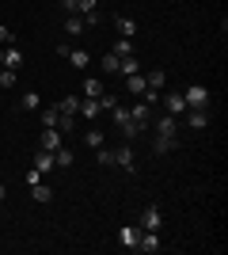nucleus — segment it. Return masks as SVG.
I'll list each match as a JSON object with an SVG mask.
<instances>
[{"label": "nucleus", "mask_w": 228, "mask_h": 255, "mask_svg": "<svg viewBox=\"0 0 228 255\" xmlns=\"http://www.w3.org/2000/svg\"><path fill=\"white\" fill-rule=\"evenodd\" d=\"M110 115H114V122H118V129H122V133H126V137H137V133H141V126H137V122H133V118H130V107H114V111H110Z\"/></svg>", "instance_id": "1"}, {"label": "nucleus", "mask_w": 228, "mask_h": 255, "mask_svg": "<svg viewBox=\"0 0 228 255\" xmlns=\"http://www.w3.org/2000/svg\"><path fill=\"white\" fill-rule=\"evenodd\" d=\"M183 99H186L190 111H194V107H209V88L206 84H190V88H183Z\"/></svg>", "instance_id": "2"}, {"label": "nucleus", "mask_w": 228, "mask_h": 255, "mask_svg": "<svg viewBox=\"0 0 228 255\" xmlns=\"http://www.w3.org/2000/svg\"><path fill=\"white\" fill-rule=\"evenodd\" d=\"M160 206H145L141 210V233H160Z\"/></svg>", "instance_id": "3"}, {"label": "nucleus", "mask_w": 228, "mask_h": 255, "mask_svg": "<svg viewBox=\"0 0 228 255\" xmlns=\"http://www.w3.org/2000/svg\"><path fill=\"white\" fill-rule=\"evenodd\" d=\"M57 53H61V57H69V65H73V69H87V65H91V53H87V50H69V46H57Z\"/></svg>", "instance_id": "4"}, {"label": "nucleus", "mask_w": 228, "mask_h": 255, "mask_svg": "<svg viewBox=\"0 0 228 255\" xmlns=\"http://www.w3.org/2000/svg\"><path fill=\"white\" fill-rule=\"evenodd\" d=\"M118 240H122V248L137 252V240H141V225H122V229H118Z\"/></svg>", "instance_id": "5"}, {"label": "nucleus", "mask_w": 228, "mask_h": 255, "mask_svg": "<svg viewBox=\"0 0 228 255\" xmlns=\"http://www.w3.org/2000/svg\"><path fill=\"white\" fill-rule=\"evenodd\" d=\"M61 145H65V133H57V129H42V137H38V149L57 152Z\"/></svg>", "instance_id": "6"}, {"label": "nucleus", "mask_w": 228, "mask_h": 255, "mask_svg": "<svg viewBox=\"0 0 228 255\" xmlns=\"http://www.w3.org/2000/svg\"><path fill=\"white\" fill-rule=\"evenodd\" d=\"M31 198L38 206H46V202H54V187H50V183L46 179H38V183H31Z\"/></svg>", "instance_id": "7"}, {"label": "nucleus", "mask_w": 228, "mask_h": 255, "mask_svg": "<svg viewBox=\"0 0 228 255\" xmlns=\"http://www.w3.org/2000/svg\"><path fill=\"white\" fill-rule=\"evenodd\" d=\"M163 107H167V115L171 118H179L186 111V99H183V92H167V96H163Z\"/></svg>", "instance_id": "8"}, {"label": "nucleus", "mask_w": 228, "mask_h": 255, "mask_svg": "<svg viewBox=\"0 0 228 255\" xmlns=\"http://www.w3.org/2000/svg\"><path fill=\"white\" fill-rule=\"evenodd\" d=\"M19 65H23V50H19V46H4V65H0V69L19 73Z\"/></svg>", "instance_id": "9"}, {"label": "nucleus", "mask_w": 228, "mask_h": 255, "mask_svg": "<svg viewBox=\"0 0 228 255\" xmlns=\"http://www.w3.org/2000/svg\"><path fill=\"white\" fill-rule=\"evenodd\" d=\"M130 118L145 129V126H149V118H152V107H149V103H133V107H130Z\"/></svg>", "instance_id": "10"}, {"label": "nucleus", "mask_w": 228, "mask_h": 255, "mask_svg": "<svg viewBox=\"0 0 228 255\" xmlns=\"http://www.w3.org/2000/svg\"><path fill=\"white\" fill-rule=\"evenodd\" d=\"M54 168H57V164H54V152H46V149L34 152V171H42V175H46V171H54Z\"/></svg>", "instance_id": "11"}, {"label": "nucleus", "mask_w": 228, "mask_h": 255, "mask_svg": "<svg viewBox=\"0 0 228 255\" xmlns=\"http://www.w3.org/2000/svg\"><path fill=\"white\" fill-rule=\"evenodd\" d=\"M114 27H118L122 38H133V34H137V19H130V15H114Z\"/></svg>", "instance_id": "12"}, {"label": "nucleus", "mask_w": 228, "mask_h": 255, "mask_svg": "<svg viewBox=\"0 0 228 255\" xmlns=\"http://www.w3.org/2000/svg\"><path fill=\"white\" fill-rule=\"evenodd\" d=\"M145 84H149L152 92H163V84H167V73H163V69H149V73H145Z\"/></svg>", "instance_id": "13"}, {"label": "nucleus", "mask_w": 228, "mask_h": 255, "mask_svg": "<svg viewBox=\"0 0 228 255\" xmlns=\"http://www.w3.org/2000/svg\"><path fill=\"white\" fill-rule=\"evenodd\" d=\"M80 92H84V99H99V96H103V84H99V76H84Z\"/></svg>", "instance_id": "14"}, {"label": "nucleus", "mask_w": 228, "mask_h": 255, "mask_svg": "<svg viewBox=\"0 0 228 255\" xmlns=\"http://www.w3.org/2000/svg\"><path fill=\"white\" fill-rule=\"evenodd\" d=\"M137 252H160V233H141V240H137Z\"/></svg>", "instance_id": "15"}, {"label": "nucleus", "mask_w": 228, "mask_h": 255, "mask_svg": "<svg viewBox=\"0 0 228 255\" xmlns=\"http://www.w3.org/2000/svg\"><path fill=\"white\" fill-rule=\"evenodd\" d=\"M156 129H160L163 137H179V118H171V115H163L160 122H156Z\"/></svg>", "instance_id": "16"}, {"label": "nucleus", "mask_w": 228, "mask_h": 255, "mask_svg": "<svg viewBox=\"0 0 228 255\" xmlns=\"http://www.w3.org/2000/svg\"><path fill=\"white\" fill-rule=\"evenodd\" d=\"M42 126L46 129H57V126H61V111H57V107H42ZM57 133H61V129H57Z\"/></svg>", "instance_id": "17"}, {"label": "nucleus", "mask_w": 228, "mask_h": 255, "mask_svg": "<svg viewBox=\"0 0 228 255\" xmlns=\"http://www.w3.org/2000/svg\"><path fill=\"white\" fill-rule=\"evenodd\" d=\"M186 122H190V129H206V126H209V111H206V107H194Z\"/></svg>", "instance_id": "18"}, {"label": "nucleus", "mask_w": 228, "mask_h": 255, "mask_svg": "<svg viewBox=\"0 0 228 255\" xmlns=\"http://www.w3.org/2000/svg\"><path fill=\"white\" fill-rule=\"evenodd\" d=\"M175 149H179V137H163V133L156 137V156H167V152H175Z\"/></svg>", "instance_id": "19"}, {"label": "nucleus", "mask_w": 228, "mask_h": 255, "mask_svg": "<svg viewBox=\"0 0 228 255\" xmlns=\"http://www.w3.org/2000/svg\"><path fill=\"white\" fill-rule=\"evenodd\" d=\"M57 111H61V115H65V118H76V115H80V99H76V96L61 99V103H57Z\"/></svg>", "instance_id": "20"}, {"label": "nucleus", "mask_w": 228, "mask_h": 255, "mask_svg": "<svg viewBox=\"0 0 228 255\" xmlns=\"http://www.w3.org/2000/svg\"><path fill=\"white\" fill-rule=\"evenodd\" d=\"M114 164H118L122 171H133L137 164H133V152L130 149H114Z\"/></svg>", "instance_id": "21"}, {"label": "nucleus", "mask_w": 228, "mask_h": 255, "mask_svg": "<svg viewBox=\"0 0 228 255\" xmlns=\"http://www.w3.org/2000/svg\"><path fill=\"white\" fill-rule=\"evenodd\" d=\"M110 53H118V57H137V53H133V38H122V34H118V42H114Z\"/></svg>", "instance_id": "22"}, {"label": "nucleus", "mask_w": 228, "mask_h": 255, "mask_svg": "<svg viewBox=\"0 0 228 255\" xmlns=\"http://www.w3.org/2000/svg\"><path fill=\"white\" fill-rule=\"evenodd\" d=\"M118 103H122L118 92H107V88H103V96H99V111H114Z\"/></svg>", "instance_id": "23"}, {"label": "nucleus", "mask_w": 228, "mask_h": 255, "mask_svg": "<svg viewBox=\"0 0 228 255\" xmlns=\"http://www.w3.org/2000/svg\"><path fill=\"white\" fill-rule=\"evenodd\" d=\"M126 88H130V96H141L149 84H145V76H141V73H133V76H126Z\"/></svg>", "instance_id": "24"}, {"label": "nucleus", "mask_w": 228, "mask_h": 255, "mask_svg": "<svg viewBox=\"0 0 228 255\" xmlns=\"http://www.w3.org/2000/svg\"><path fill=\"white\" fill-rule=\"evenodd\" d=\"M118 73H122V76H133V73H141V61H137V57H122Z\"/></svg>", "instance_id": "25"}, {"label": "nucleus", "mask_w": 228, "mask_h": 255, "mask_svg": "<svg viewBox=\"0 0 228 255\" xmlns=\"http://www.w3.org/2000/svg\"><path fill=\"white\" fill-rule=\"evenodd\" d=\"M19 107H23V111H38V107H42V99H38V92H23Z\"/></svg>", "instance_id": "26"}, {"label": "nucleus", "mask_w": 228, "mask_h": 255, "mask_svg": "<svg viewBox=\"0 0 228 255\" xmlns=\"http://www.w3.org/2000/svg\"><path fill=\"white\" fill-rule=\"evenodd\" d=\"M80 115L84 118H99V99H80Z\"/></svg>", "instance_id": "27"}, {"label": "nucleus", "mask_w": 228, "mask_h": 255, "mask_svg": "<svg viewBox=\"0 0 228 255\" xmlns=\"http://www.w3.org/2000/svg\"><path fill=\"white\" fill-rule=\"evenodd\" d=\"M65 31H69V34H84L87 27H84V19H80V15H65Z\"/></svg>", "instance_id": "28"}, {"label": "nucleus", "mask_w": 228, "mask_h": 255, "mask_svg": "<svg viewBox=\"0 0 228 255\" xmlns=\"http://www.w3.org/2000/svg\"><path fill=\"white\" fill-rule=\"evenodd\" d=\"M118 65H122V57H118V53H107V57L99 61V69H103V73H118Z\"/></svg>", "instance_id": "29"}, {"label": "nucleus", "mask_w": 228, "mask_h": 255, "mask_svg": "<svg viewBox=\"0 0 228 255\" xmlns=\"http://www.w3.org/2000/svg\"><path fill=\"white\" fill-rule=\"evenodd\" d=\"M54 164H57V168H69V164H73V152H69V145H61V149L54 152Z\"/></svg>", "instance_id": "30"}, {"label": "nucleus", "mask_w": 228, "mask_h": 255, "mask_svg": "<svg viewBox=\"0 0 228 255\" xmlns=\"http://www.w3.org/2000/svg\"><path fill=\"white\" fill-rule=\"evenodd\" d=\"M84 141H87V149H99V145H103V129H87Z\"/></svg>", "instance_id": "31"}, {"label": "nucleus", "mask_w": 228, "mask_h": 255, "mask_svg": "<svg viewBox=\"0 0 228 255\" xmlns=\"http://www.w3.org/2000/svg\"><path fill=\"white\" fill-rule=\"evenodd\" d=\"M95 164H103V168H110L114 164V152H107L103 145H99V152H95Z\"/></svg>", "instance_id": "32"}, {"label": "nucleus", "mask_w": 228, "mask_h": 255, "mask_svg": "<svg viewBox=\"0 0 228 255\" xmlns=\"http://www.w3.org/2000/svg\"><path fill=\"white\" fill-rule=\"evenodd\" d=\"M0 88H15V73L11 69H0Z\"/></svg>", "instance_id": "33"}, {"label": "nucleus", "mask_w": 228, "mask_h": 255, "mask_svg": "<svg viewBox=\"0 0 228 255\" xmlns=\"http://www.w3.org/2000/svg\"><path fill=\"white\" fill-rule=\"evenodd\" d=\"M61 11L65 15H80V0H61Z\"/></svg>", "instance_id": "34"}, {"label": "nucleus", "mask_w": 228, "mask_h": 255, "mask_svg": "<svg viewBox=\"0 0 228 255\" xmlns=\"http://www.w3.org/2000/svg\"><path fill=\"white\" fill-rule=\"evenodd\" d=\"M141 103L156 107V103H160V92H152V88H145V92H141Z\"/></svg>", "instance_id": "35"}, {"label": "nucleus", "mask_w": 228, "mask_h": 255, "mask_svg": "<svg viewBox=\"0 0 228 255\" xmlns=\"http://www.w3.org/2000/svg\"><path fill=\"white\" fill-rule=\"evenodd\" d=\"M0 46H15V34H11L4 23H0Z\"/></svg>", "instance_id": "36"}, {"label": "nucleus", "mask_w": 228, "mask_h": 255, "mask_svg": "<svg viewBox=\"0 0 228 255\" xmlns=\"http://www.w3.org/2000/svg\"><path fill=\"white\" fill-rule=\"evenodd\" d=\"M84 11H95V0H80V15Z\"/></svg>", "instance_id": "37"}, {"label": "nucleus", "mask_w": 228, "mask_h": 255, "mask_svg": "<svg viewBox=\"0 0 228 255\" xmlns=\"http://www.w3.org/2000/svg\"><path fill=\"white\" fill-rule=\"evenodd\" d=\"M0 65H4V46H0Z\"/></svg>", "instance_id": "38"}, {"label": "nucleus", "mask_w": 228, "mask_h": 255, "mask_svg": "<svg viewBox=\"0 0 228 255\" xmlns=\"http://www.w3.org/2000/svg\"><path fill=\"white\" fill-rule=\"evenodd\" d=\"M0 198H4V183H0Z\"/></svg>", "instance_id": "39"}, {"label": "nucleus", "mask_w": 228, "mask_h": 255, "mask_svg": "<svg viewBox=\"0 0 228 255\" xmlns=\"http://www.w3.org/2000/svg\"><path fill=\"white\" fill-rule=\"evenodd\" d=\"M0 217H4V210H0Z\"/></svg>", "instance_id": "40"}]
</instances>
